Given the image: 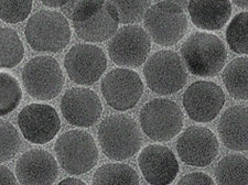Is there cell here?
<instances>
[{"mask_svg":"<svg viewBox=\"0 0 248 185\" xmlns=\"http://www.w3.org/2000/svg\"><path fill=\"white\" fill-rule=\"evenodd\" d=\"M57 160L64 171L73 175L90 172L98 161V149L90 132L69 130L59 137L54 144Z\"/></svg>","mask_w":248,"mask_h":185,"instance_id":"obj_5","label":"cell"},{"mask_svg":"<svg viewBox=\"0 0 248 185\" xmlns=\"http://www.w3.org/2000/svg\"><path fill=\"white\" fill-rule=\"evenodd\" d=\"M177 185H217L210 175L202 172H192L183 175Z\"/></svg>","mask_w":248,"mask_h":185,"instance_id":"obj_30","label":"cell"},{"mask_svg":"<svg viewBox=\"0 0 248 185\" xmlns=\"http://www.w3.org/2000/svg\"><path fill=\"white\" fill-rule=\"evenodd\" d=\"M69 77L78 85H93L102 77L107 67L106 54L93 44H75L64 59Z\"/></svg>","mask_w":248,"mask_h":185,"instance_id":"obj_13","label":"cell"},{"mask_svg":"<svg viewBox=\"0 0 248 185\" xmlns=\"http://www.w3.org/2000/svg\"><path fill=\"white\" fill-rule=\"evenodd\" d=\"M16 175L20 185H53L59 175V166L50 152L31 149L18 159Z\"/></svg>","mask_w":248,"mask_h":185,"instance_id":"obj_18","label":"cell"},{"mask_svg":"<svg viewBox=\"0 0 248 185\" xmlns=\"http://www.w3.org/2000/svg\"><path fill=\"white\" fill-rule=\"evenodd\" d=\"M217 130L227 149L233 151L248 150V107L227 108L219 119Z\"/></svg>","mask_w":248,"mask_h":185,"instance_id":"obj_19","label":"cell"},{"mask_svg":"<svg viewBox=\"0 0 248 185\" xmlns=\"http://www.w3.org/2000/svg\"><path fill=\"white\" fill-rule=\"evenodd\" d=\"M151 50L149 34L139 26H125L116 32L108 44V54L119 66L139 67L147 62Z\"/></svg>","mask_w":248,"mask_h":185,"instance_id":"obj_10","label":"cell"},{"mask_svg":"<svg viewBox=\"0 0 248 185\" xmlns=\"http://www.w3.org/2000/svg\"><path fill=\"white\" fill-rule=\"evenodd\" d=\"M1 99H0V114L6 116L14 111L22 98V91L19 82L13 75L1 72L0 75Z\"/></svg>","mask_w":248,"mask_h":185,"instance_id":"obj_26","label":"cell"},{"mask_svg":"<svg viewBox=\"0 0 248 185\" xmlns=\"http://www.w3.org/2000/svg\"><path fill=\"white\" fill-rule=\"evenodd\" d=\"M102 94L107 105L113 109L129 110L142 97V79L137 72L128 68H115L103 78Z\"/></svg>","mask_w":248,"mask_h":185,"instance_id":"obj_11","label":"cell"},{"mask_svg":"<svg viewBox=\"0 0 248 185\" xmlns=\"http://www.w3.org/2000/svg\"><path fill=\"white\" fill-rule=\"evenodd\" d=\"M217 185H248V158L242 154H229L215 168Z\"/></svg>","mask_w":248,"mask_h":185,"instance_id":"obj_21","label":"cell"},{"mask_svg":"<svg viewBox=\"0 0 248 185\" xmlns=\"http://www.w3.org/2000/svg\"><path fill=\"white\" fill-rule=\"evenodd\" d=\"M187 117L195 123H210L217 117L225 104L222 87L209 80H199L186 88L182 97Z\"/></svg>","mask_w":248,"mask_h":185,"instance_id":"obj_12","label":"cell"},{"mask_svg":"<svg viewBox=\"0 0 248 185\" xmlns=\"http://www.w3.org/2000/svg\"><path fill=\"white\" fill-rule=\"evenodd\" d=\"M233 3L237 7L245 8V9H247L248 8V0H234Z\"/></svg>","mask_w":248,"mask_h":185,"instance_id":"obj_34","label":"cell"},{"mask_svg":"<svg viewBox=\"0 0 248 185\" xmlns=\"http://www.w3.org/2000/svg\"><path fill=\"white\" fill-rule=\"evenodd\" d=\"M21 147V138L14 124L1 120V162L14 158Z\"/></svg>","mask_w":248,"mask_h":185,"instance_id":"obj_28","label":"cell"},{"mask_svg":"<svg viewBox=\"0 0 248 185\" xmlns=\"http://www.w3.org/2000/svg\"><path fill=\"white\" fill-rule=\"evenodd\" d=\"M138 166L143 179L151 185H169L179 173L173 151L161 144H149L140 151Z\"/></svg>","mask_w":248,"mask_h":185,"instance_id":"obj_17","label":"cell"},{"mask_svg":"<svg viewBox=\"0 0 248 185\" xmlns=\"http://www.w3.org/2000/svg\"><path fill=\"white\" fill-rule=\"evenodd\" d=\"M226 41L230 49L237 54L248 55V13L236 15L226 29Z\"/></svg>","mask_w":248,"mask_h":185,"instance_id":"obj_25","label":"cell"},{"mask_svg":"<svg viewBox=\"0 0 248 185\" xmlns=\"http://www.w3.org/2000/svg\"><path fill=\"white\" fill-rule=\"evenodd\" d=\"M223 83L232 97L248 100V58H238L227 64L222 74Z\"/></svg>","mask_w":248,"mask_h":185,"instance_id":"obj_22","label":"cell"},{"mask_svg":"<svg viewBox=\"0 0 248 185\" xmlns=\"http://www.w3.org/2000/svg\"><path fill=\"white\" fill-rule=\"evenodd\" d=\"M67 18L59 11L39 10L28 20L25 29L27 42L33 51L57 53L71 40Z\"/></svg>","mask_w":248,"mask_h":185,"instance_id":"obj_4","label":"cell"},{"mask_svg":"<svg viewBox=\"0 0 248 185\" xmlns=\"http://www.w3.org/2000/svg\"><path fill=\"white\" fill-rule=\"evenodd\" d=\"M143 76L151 91L158 95H171L186 86L187 73L178 53L170 50L155 52L143 66Z\"/></svg>","mask_w":248,"mask_h":185,"instance_id":"obj_7","label":"cell"},{"mask_svg":"<svg viewBox=\"0 0 248 185\" xmlns=\"http://www.w3.org/2000/svg\"><path fill=\"white\" fill-rule=\"evenodd\" d=\"M58 185H86V183L83 182V181L79 179L67 178V179L62 180Z\"/></svg>","mask_w":248,"mask_h":185,"instance_id":"obj_32","label":"cell"},{"mask_svg":"<svg viewBox=\"0 0 248 185\" xmlns=\"http://www.w3.org/2000/svg\"><path fill=\"white\" fill-rule=\"evenodd\" d=\"M61 9L84 41L104 42L117 32L119 20L111 1H69Z\"/></svg>","mask_w":248,"mask_h":185,"instance_id":"obj_1","label":"cell"},{"mask_svg":"<svg viewBox=\"0 0 248 185\" xmlns=\"http://www.w3.org/2000/svg\"><path fill=\"white\" fill-rule=\"evenodd\" d=\"M191 21L199 29L219 30L226 25L232 15L230 1H189Z\"/></svg>","mask_w":248,"mask_h":185,"instance_id":"obj_20","label":"cell"},{"mask_svg":"<svg viewBox=\"0 0 248 185\" xmlns=\"http://www.w3.org/2000/svg\"><path fill=\"white\" fill-rule=\"evenodd\" d=\"M92 185H139V176L129 164L107 163L96 170Z\"/></svg>","mask_w":248,"mask_h":185,"instance_id":"obj_23","label":"cell"},{"mask_svg":"<svg viewBox=\"0 0 248 185\" xmlns=\"http://www.w3.org/2000/svg\"><path fill=\"white\" fill-rule=\"evenodd\" d=\"M60 107L64 119L75 127H92L103 114L101 99L90 88L74 87L66 91Z\"/></svg>","mask_w":248,"mask_h":185,"instance_id":"obj_16","label":"cell"},{"mask_svg":"<svg viewBox=\"0 0 248 185\" xmlns=\"http://www.w3.org/2000/svg\"><path fill=\"white\" fill-rule=\"evenodd\" d=\"M22 136L34 144L50 142L61 129V120L57 110L46 104H30L23 107L18 116Z\"/></svg>","mask_w":248,"mask_h":185,"instance_id":"obj_15","label":"cell"},{"mask_svg":"<svg viewBox=\"0 0 248 185\" xmlns=\"http://www.w3.org/2000/svg\"><path fill=\"white\" fill-rule=\"evenodd\" d=\"M69 1H63V0H58V1H55V0H52V1H47V0H43L42 3L43 5H46V7H51V8H62L66 5V3Z\"/></svg>","mask_w":248,"mask_h":185,"instance_id":"obj_33","label":"cell"},{"mask_svg":"<svg viewBox=\"0 0 248 185\" xmlns=\"http://www.w3.org/2000/svg\"><path fill=\"white\" fill-rule=\"evenodd\" d=\"M0 184L1 185H18L14 173L6 166H1L0 169Z\"/></svg>","mask_w":248,"mask_h":185,"instance_id":"obj_31","label":"cell"},{"mask_svg":"<svg viewBox=\"0 0 248 185\" xmlns=\"http://www.w3.org/2000/svg\"><path fill=\"white\" fill-rule=\"evenodd\" d=\"M149 37L159 46H172L185 37L189 22L178 2L161 1L151 6L143 18Z\"/></svg>","mask_w":248,"mask_h":185,"instance_id":"obj_6","label":"cell"},{"mask_svg":"<svg viewBox=\"0 0 248 185\" xmlns=\"http://www.w3.org/2000/svg\"><path fill=\"white\" fill-rule=\"evenodd\" d=\"M139 122L148 138L154 141L167 142L181 131L185 117L181 108L173 100L155 98L141 108Z\"/></svg>","mask_w":248,"mask_h":185,"instance_id":"obj_8","label":"cell"},{"mask_svg":"<svg viewBox=\"0 0 248 185\" xmlns=\"http://www.w3.org/2000/svg\"><path fill=\"white\" fill-rule=\"evenodd\" d=\"M179 158L187 166L204 168L210 166L218 155L217 136L209 128L192 126L186 128L177 141Z\"/></svg>","mask_w":248,"mask_h":185,"instance_id":"obj_14","label":"cell"},{"mask_svg":"<svg viewBox=\"0 0 248 185\" xmlns=\"http://www.w3.org/2000/svg\"><path fill=\"white\" fill-rule=\"evenodd\" d=\"M116 13L118 15L119 23L123 25L134 26V23H138L145 18L148 9L153 6L150 1H141V0H116L111 1Z\"/></svg>","mask_w":248,"mask_h":185,"instance_id":"obj_27","label":"cell"},{"mask_svg":"<svg viewBox=\"0 0 248 185\" xmlns=\"http://www.w3.org/2000/svg\"><path fill=\"white\" fill-rule=\"evenodd\" d=\"M32 1H3L0 2L1 20L6 23L22 22L32 10Z\"/></svg>","mask_w":248,"mask_h":185,"instance_id":"obj_29","label":"cell"},{"mask_svg":"<svg viewBox=\"0 0 248 185\" xmlns=\"http://www.w3.org/2000/svg\"><path fill=\"white\" fill-rule=\"evenodd\" d=\"M23 56L25 47L17 31L3 27L1 29V67H16L22 61Z\"/></svg>","mask_w":248,"mask_h":185,"instance_id":"obj_24","label":"cell"},{"mask_svg":"<svg viewBox=\"0 0 248 185\" xmlns=\"http://www.w3.org/2000/svg\"><path fill=\"white\" fill-rule=\"evenodd\" d=\"M180 53L187 70L200 77L218 74L227 60L226 47L222 40L207 32L192 33L182 44Z\"/></svg>","mask_w":248,"mask_h":185,"instance_id":"obj_3","label":"cell"},{"mask_svg":"<svg viewBox=\"0 0 248 185\" xmlns=\"http://www.w3.org/2000/svg\"><path fill=\"white\" fill-rule=\"evenodd\" d=\"M99 146L107 158L124 161L137 154L142 138L138 124L125 115H110L98 126Z\"/></svg>","mask_w":248,"mask_h":185,"instance_id":"obj_2","label":"cell"},{"mask_svg":"<svg viewBox=\"0 0 248 185\" xmlns=\"http://www.w3.org/2000/svg\"><path fill=\"white\" fill-rule=\"evenodd\" d=\"M22 83L32 98L51 100L64 86V75L59 62L52 56H35L22 70Z\"/></svg>","mask_w":248,"mask_h":185,"instance_id":"obj_9","label":"cell"}]
</instances>
